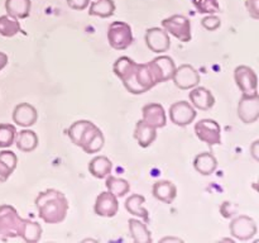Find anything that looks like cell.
<instances>
[{"label":"cell","mask_w":259,"mask_h":243,"mask_svg":"<svg viewBox=\"0 0 259 243\" xmlns=\"http://www.w3.org/2000/svg\"><path fill=\"white\" fill-rule=\"evenodd\" d=\"M114 73L132 94H143L157 84L164 83L161 70L154 60L148 63H137L132 58L123 56L114 63Z\"/></svg>","instance_id":"cell-1"},{"label":"cell","mask_w":259,"mask_h":243,"mask_svg":"<svg viewBox=\"0 0 259 243\" xmlns=\"http://www.w3.org/2000/svg\"><path fill=\"white\" fill-rule=\"evenodd\" d=\"M39 217L48 224H57L65 220L68 210V201L65 195L55 189L39 192L35 199Z\"/></svg>","instance_id":"cell-2"},{"label":"cell","mask_w":259,"mask_h":243,"mask_svg":"<svg viewBox=\"0 0 259 243\" xmlns=\"http://www.w3.org/2000/svg\"><path fill=\"white\" fill-rule=\"evenodd\" d=\"M24 220L19 217L12 205L0 207V235L4 238L20 237L24 227Z\"/></svg>","instance_id":"cell-3"},{"label":"cell","mask_w":259,"mask_h":243,"mask_svg":"<svg viewBox=\"0 0 259 243\" xmlns=\"http://www.w3.org/2000/svg\"><path fill=\"white\" fill-rule=\"evenodd\" d=\"M108 40L115 50H125L133 42L131 25L125 22H113L108 29Z\"/></svg>","instance_id":"cell-4"},{"label":"cell","mask_w":259,"mask_h":243,"mask_svg":"<svg viewBox=\"0 0 259 243\" xmlns=\"http://www.w3.org/2000/svg\"><path fill=\"white\" fill-rule=\"evenodd\" d=\"M162 25L167 33H171L182 42H189L191 39V22L185 15H172L166 18L162 22Z\"/></svg>","instance_id":"cell-5"},{"label":"cell","mask_w":259,"mask_h":243,"mask_svg":"<svg viewBox=\"0 0 259 243\" xmlns=\"http://www.w3.org/2000/svg\"><path fill=\"white\" fill-rule=\"evenodd\" d=\"M195 133L200 141L205 142L209 146L219 144L222 141V129L219 123L212 119H201L195 126Z\"/></svg>","instance_id":"cell-6"},{"label":"cell","mask_w":259,"mask_h":243,"mask_svg":"<svg viewBox=\"0 0 259 243\" xmlns=\"http://www.w3.org/2000/svg\"><path fill=\"white\" fill-rule=\"evenodd\" d=\"M238 115L244 123L252 124L259 118V95L243 94L238 104Z\"/></svg>","instance_id":"cell-7"},{"label":"cell","mask_w":259,"mask_h":243,"mask_svg":"<svg viewBox=\"0 0 259 243\" xmlns=\"http://www.w3.org/2000/svg\"><path fill=\"white\" fill-rule=\"evenodd\" d=\"M196 118V110L189 101H177L169 108V119L176 126H189Z\"/></svg>","instance_id":"cell-8"},{"label":"cell","mask_w":259,"mask_h":243,"mask_svg":"<svg viewBox=\"0 0 259 243\" xmlns=\"http://www.w3.org/2000/svg\"><path fill=\"white\" fill-rule=\"evenodd\" d=\"M230 232L237 239L248 240L257 234V224L252 218L247 215H239L230 223Z\"/></svg>","instance_id":"cell-9"},{"label":"cell","mask_w":259,"mask_h":243,"mask_svg":"<svg viewBox=\"0 0 259 243\" xmlns=\"http://www.w3.org/2000/svg\"><path fill=\"white\" fill-rule=\"evenodd\" d=\"M234 78L238 88L242 90L243 94L258 93V77L253 68L248 66H238L234 71Z\"/></svg>","instance_id":"cell-10"},{"label":"cell","mask_w":259,"mask_h":243,"mask_svg":"<svg viewBox=\"0 0 259 243\" xmlns=\"http://www.w3.org/2000/svg\"><path fill=\"white\" fill-rule=\"evenodd\" d=\"M98 129V127L90 120H77L66 131L67 136L70 137L73 144L78 147H82L89 141L94 132Z\"/></svg>","instance_id":"cell-11"},{"label":"cell","mask_w":259,"mask_h":243,"mask_svg":"<svg viewBox=\"0 0 259 243\" xmlns=\"http://www.w3.org/2000/svg\"><path fill=\"white\" fill-rule=\"evenodd\" d=\"M172 80L177 88L187 90L197 86V84L200 83V75L191 65H182L175 68Z\"/></svg>","instance_id":"cell-12"},{"label":"cell","mask_w":259,"mask_h":243,"mask_svg":"<svg viewBox=\"0 0 259 243\" xmlns=\"http://www.w3.org/2000/svg\"><path fill=\"white\" fill-rule=\"evenodd\" d=\"M146 43L152 52H166L171 46L168 33L162 28H149L146 32Z\"/></svg>","instance_id":"cell-13"},{"label":"cell","mask_w":259,"mask_h":243,"mask_svg":"<svg viewBox=\"0 0 259 243\" xmlns=\"http://www.w3.org/2000/svg\"><path fill=\"white\" fill-rule=\"evenodd\" d=\"M94 210L98 215L100 217H108L111 218L118 213L119 210V202L118 197L110 191H104L96 197L95 200V207Z\"/></svg>","instance_id":"cell-14"},{"label":"cell","mask_w":259,"mask_h":243,"mask_svg":"<svg viewBox=\"0 0 259 243\" xmlns=\"http://www.w3.org/2000/svg\"><path fill=\"white\" fill-rule=\"evenodd\" d=\"M37 109L28 103L18 104L13 110V120L20 127H30L37 122Z\"/></svg>","instance_id":"cell-15"},{"label":"cell","mask_w":259,"mask_h":243,"mask_svg":"<svg viewBox=\"0 0 259 243\" xmlns=\"http://www.w3.org/2000/svg\"><path fill=\"white\" fill-rule=\"evenodd\" d=\"M143 120L153 126L154 128H162L167 124L166 111L161 104L151 103L143 106Z\"/></svg>","instance_id":"cell-16"},{"label":"cell","mask_w":259,"mask_h":243,"mask_svg":"<svg viewBox=\"0 0 259 243\" xmlns=\"http://www.w3.org/2000/svg\"><path fill=\"white\" fill-rule=\"evenodd\" d=\"M190 100L192 103L191 105L200 110H209L215 104V98L211 91L202 86H195V89H192L190 93Z\"/></svg>","instance_id":"cell-17"},{"label":"cell","mask_w":259,"mask_h":243,"mask_svg":"<svg viewBox=\"0 0 259 243\" xmlns=\"http://www.w3.org/2000/svg\"><path fill=\"white\" fill-rule=\"evenodd\" d=\"M134 138L143 148L149 147L157 138V128L144 122L143 119L138 120L136 124V131H134Z\"/></svg>","instance_id":"cell-18"},{"label":"cell","mask_w":259,"mask_h":243,"mask_svg":"<svg viewBox=\"0 0 259 243\" xmlns=\"http://www.w3.org/2000/svg\"><path fill=\"white\" fill-rule=\"evenodd\" d=\"M177 195V187L174 182L168 180H161L153 185V196L161 201L172 202Z\"/></svg>","instance_id":"cell-19"},{"label":"cell","mask_w":259,"mask_h":243,"mask_svg":"<svg viewBox=\"0 0 259 243\" xmlns=\"http://www.w3.org/2000/svg\"><path fill=\"white\" fill-rule=\"evenodd\" d=\"M194 167L199 174L211 175L217 170L218 161L211 152H202L195 157Z\"/></svg>","instance_id":"cell-20"},{"label":"cell","mask_w":259,"mask_h":243,"mask_svg":"<svg viewBox=\"0 0 259 243\" xmlns=\"http://www.w3.org/2000/svg\"><path fill=\"white\" fill-rule=\"evenodd\" d=\"M113 169V164L105 156L94 157L89 164V171L96 179H105Z\"/></svg>","instance_id":"cell-21"},{"label":"cell","mask_w":259,"mask_h":243,"mask_svg":"<svg viewBox=\"0 0 259 243\" xmlns=\"http://www.w3.org/2000/svg\"><path fill=\"white\" fill-rule=\"evenodd\" d=\"M144 201H146V199H144L143 195H132V196H129L128 199L125 200V209L128 210L131 214L142 218L144 222H148L149 213L148 210L143 207Z\"/></svg>","instance_id":"cell-22"},{"label":"cell","mask_w":259,"mask_h":243,"mask_svg":"<svg viewBox=\"0 0 259 243\" xmlns=\"http://www.w3.org/2000/svg\"><path fill=\"white\" fill-rule=\"evenodd\" d=\"M30 0H5L7 13L17 19H24L30 13Z\"/></svg>","instance_id":"cell-23"},{"label":"cell","mask_w":259,"mask_h":243,"mask_svg":"<svg viewBox=\"0 0 259 243\" xmlns=\"http://www.w3.org/2000/svg\"><path fill=\"white\" fill-rule=\"evenodd\" d=\"M129 230H131V235L133 238L134 242L137 243H149L152 242L151 232L147 228L146 223L141 222L138 219H129Z\"/></svg>","instance_id":"cell-24"},{"label":"cell","mask_w":259,"mask_h":243,"mask_svg":"<svg viewBox=\"0 0 259 243\" xmlns=\"http://www.w3.org/2000/svg\"><path fill=\"white\" fill-rule=\"evenodd\" d=\"M15 139H17V147L23 152H32L38 146L37 134L29 129L20 131L18 133V137H15Z\"/></svg>","instance_id":"cell-25"},{"label":"cell","mask_w":259,"mask_h":243,"mask_svg":"<svg viewBox=\"0 0 259 243\" xmlns=\"http://www.w3.org/2000/svg\"><path fill=\"white\" fill-rule=\"evenodd\" d=\"M115 12V3L114 0H95L91 4L89 13L90 15L100 18H109Z\"/></svg>","instance_id":"cell-26"},{"label":"cell","mask_w":259,"mask_h":243,"mask_svg":"<svg viewBox=\"0 0 259 243\" xmlns=\"http://www.w3.org/2000/svg\"><path fill=\"white\" fill-rule=\"evenodd\" d=\"M105 185L109 191L115 195L116 197L124 196L129 191V189H131V185H129V182L126 180L120 179V177L109 176V175L106 176Z\"/></svg>","instance_id":"cell-27"},{"label":"cell","mask_w":259,"mask_h":243,"mask_svg":"<svg viewBox=\"0 0 259 243\" xmlns=\"http://www.w3.org/2000/svg\"><path fill=\"white\" fill-rule=\"evenodd\" d=\"M20 32V23L17 18L12 15H2L0 17V34L4 37H13Z\"/></svg>","instance_id":"cell-28"},{"label":"cell","mask_w":259,"mask_h":243,"mask_svg":"<svg viewBox=\"0 0 259 243\" xmlns=\"http://www.w3.org/2000/svg\"><path fill=\"white\" fill-rule=\"evenodd\" d=\"M40 235H42V227L37 222L25 219L24 227H23V232L20 237L25 242H38L40 239Z\"/></svg>","instance_id":"cell-29"},{"label":"cell","mask_w":259,"mask_h":243,"mask_svg":"<svg viewBox=\"0 0 259 243\" xmlns=\"http://www.w3.org/2000/svg\"><path fill=\"white\" fill-rule=\"evenodd\" d=\"M104 142H105V138H104L103 132L98 128L89 138V141L83 144L82 149L86 153H96L104 147Z\"/></svg>","instance_id":"cell-30"},{"label":"cell","mask_w":259,"mask_h":243,"mask_svg":"<svg viewBox=\"0 0 259 243\" xmlns=\"http://www.w3.org/2000/svg\"><path fill=\"white\" fill-rule=\"evenodd\" d=\"M17 129L13 124H0V148H8L15 142Z\"/></svg>","instance_id":"cell-31"},{"label":"cell","mask_w":259,"mask_h":243,"mask_svg":"<svg viewBox=\"0 0 259 243\" xmlns=\"http://www.w3.org/2000/svg\"><path fill=\"white\" fill-rule=\"evenodd\" d=\"M154 61L158 65L159 70H161L162 76H163V81L169 80L172 78L175 72V68H176V65H175L174 60H172L169 56H158V57L154 58Z\"/></svg>","instance_id":"cell-32"},{"label":"cell","mask_w":259,"mask_h":243,"mask_svg":"<svg viewBox=\"0 0 259 243\" xmlns=\"http://www.w3.org/2000/svg\"><path fill=\"white\" fill-rule=\"evenodd\" d=\"M192 4L202 14H215L220 12L219 0H192Z\"/></svg>","instance_id":"cell-33"},{"label":"cell","mask_w":259,"mask_h":243,"mask_svg":"<svg viewBox=\"0 0 259 243\" xmlns=\"http://www.w3.org/2000/svg\"><path fill=\"white\" fill-rule=\"evenodd\" d=\"M0 161L4 162L7 166H9L10 169L14 171L15 167H17V164H18V157L13 151L4 149V151L0 152Z\"/></svg>","instance_id":"cell-34"},{"label":"cell","mask_w":259,"mask_h":243,"mask_svg":"<svg viewBox=\"0 0 259 243\" xmlns=\"http://www.w3.org/2000/svg\"><path fill=\"white\" fill-rule=\"evenodd\" d=\"M201 24L205 29L207 30H217L222 24V20L214 14H207L204 19L201 20Z\"/></svg>","instance_id":"cell-35"},{"label":"cell","mask_w":259,"mask_h":243,"mask_svg":"<svg viewBox=\"0 0 259 243\" xmlns=\"http://www.w3.org/2000/svg\"><path fill=\"white\" fill-rule=\"evenodd\" d=\"M245 7L254 19L259 18V0H245Z\"/></svg>","instance_id":"cell-36"},{"label":"cell","mask_w":259,"mask_h":243,"mask_svg":"<svg viewBox=\"0 0 259 243\" xmlns=\"http://www.w3.org/2000/svg\"><path fill=\"white\" fill-rule=\"evenodd\" d=\"M90 4V0H67V5L73 10H83Z\"/></svg>","instance_id":"cell-37"},{"label":"cell","mask_w":259,"mask_h":243,"mask_svg":"<svg viewBox=\"0 0 259 243\" xmlns=\"http://www.w3.org/2000/svg\"><path fill=\"white\" fill-rule=\"evenodd\" d=\"M13 170L9 166L4 164L3 161H0V182H4L9 179V176L12 175Z\"/></svg>","instance_id":"cell-38"},{"label":"cell","mask_w":259,"mask_h":243,"mask_svg":"<svg viewBox=\"0 0 259 243\" xmlns=\"http://www.w3.org/2000/svg\"><path fill=\"white\" fill-rule=\"evenodd\" d=\"M8 65V56L4 52H0V71Z\"/></svg>","instance_id":"cell-39"},{"label":"cell","mask_w":259,"mask_h":243,"mask_svg":"<svg viewBox=\"0 0 259 243\" xmlns=\"http://www.w3.org/2000/svg\"><path fill=\"white\" fill-rule=\"evenodd\" d=\"M258 146H259V141H255L254 143H253V146H252V154H253V157H254L255 159H259V154H258Z\"/></svg>","instance_id":"cell-40"},{"label":"cell","mask_w":259,"mask_h":243,"mask_svg":"<svg viewBox=\"0 0 259 243\" xmlns=\"http://www.w3.org/2000/svg\"><path fill=\"white\" fill-rule=\"evenodd\" d=\"M164 242V240H177V242H181V239H179V238H176V239H174V238H164V239H162Z\"/></svg>","instance_id":"cell-41"}]
</instances>
